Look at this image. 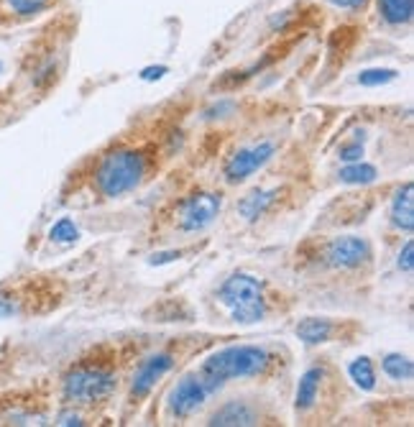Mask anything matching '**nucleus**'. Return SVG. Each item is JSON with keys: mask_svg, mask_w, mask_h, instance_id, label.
I'll list each match as a JSON object with an SVG mask.
<instances>
[{"mask_svg": "<svg viewBox=\"0 0 414 427\" xmlns=\"http://www.w3.org/2000/svg\"><path fill=\"white\" fill-rule=\"evenodd\" d=\"M412 256H414V243L407 241V243H404V251L399 254V261H396L402 271H412V269H414V259H412Z\"/></svg>", "mask_w": 414, "mask_h": 427, "instance_id": "5701e85b", "label": "nucleus"}, {"mask_svg": "<svg viewBox=\"0 0 414 427\" xmlns=\"http://www.w3.org/2000/svg\"><path fill=\"white\" fill-rule=\"evenodd\" d=\"M49 238L51 241H57V243H75L77 238H80V228L75 225V220L62 217V220H57V223L51 225Z\"/></svg>", "mask_w": 414, "mask_h": 427, "instance_id": "aec40b11", "label": "nucleus"}, {"mask_svg": "<svg viewBox=\"0 0 414 427\" xmlns=\"http://www.w3.org/2000/svg\"><path fill=\"white\" fill-rule=\"evenodd\" d=\"M279 198V190H256L251 192L249 198H243L241 205H238V210L246 220H258L263 212L274 205V200Z\"/></svg>", "mask_w": 414, "mask_h": 427, "instance_id": "f8f14e48", "label": "nucleus"}, {"mask_svg": "<svg viewBox=\"0 0 414 427\" xmlns=\"http://www.w3.org/2000/svg\"><path fill=\"white\" fill-rule=\"evenodd\" d=\"M207 387H205L202 377L197 374H187L177 382V387L169 394V412L174 417H190L192 412H197L207 399Z\"/></svg>", "mask_w": 414, "mask_h": 427, "instance_id": "39448f33", "label": "nucleus"}, {"mask_svg": "<svg viewBox=\"0 0 414 427\" xmlns=\"http://www.w3.org/2000/svg\"><path fill=\"white\" fill-rule=\"evenodd\" d=\"M8 6V11L18 18H28V16H36V13L46 11L51 0H3Z\"/></svg>", "mask_w": 414, "mask_h": 427, "instance_id": "6ab92c4d", "label": "nucleus"}, {"mask_svg": "<svg viewBox=\"0 0 414 427\" xmlns=\"http://www.w3.org/2000/svg\"><path fill=\"white\" fill-rule=\"evenodd\" d=\"M179 251H164V254H153L151 259H148V264H153V266H159V264H169L174 261V259H179Z\"/></svg>", "mask_w": 414, "mask_h": 427, "instance_id": "b1692460", "label": "nucleus"}, {"mask_svg": "<svg viewBox=\"0 0 414 427\" xmlns=\"http://www.w3.org/2000/svg\"><path fill=\"white\" fill-rule=\"evenodd\" d=\"M271 356L263 345H230L223 351L212 353L202 364V377L207 391H217L228 379H249L258 377L268 369Z\"/></svg>", "mask_w": 414, "mask_h": 427, "instance_id": "f257e3e1", "label": "nucleus"}, {"mask_svg": "<svg viewBox=\"0 0 414 427\" xmlns=\"http://www.w3.org/2000/svg\"><path fill=\"white\" fill-rule=\"evenodd\" d=\"M338 153H340V159L348 161V164H353V161H361V159H364V144H361V141H356V144H343Z\"/></svg>", "mask_w": 414, "mask_h": 427, "instance_id": "4be33fe9", "label": "nucleus"}, {"mask_svg": "<svg viewBox=\"0 0 414 427\" xmlns=\"http://www.w3.org/2000/svg\"><path fill=\"white\" fill-rule=\"evenodd\" d=\"M164 75H166V67H148V70L141 72V80L151 82V80H161Z\"/></svg>", "mask_w": 414, "mask_h": 427, "instance_id": "a878e982", "label": "nucleus"}, {"mask_svg": "<svg viewBox=\"0 0 414 427\" xmlns=\"http://www.w3.org/2000/svg\"><path fill=\"white\" fill-rule=\"evenodd\" d=\"M143 177V159L141 153L128 151V148H118V151L108 153L100 161L95 172V185L100 190L102 198L115 200L126 195V192L136 190Z\"/></svg>", "mask_w": 414, "mask_h": 427, "instance_id": "f03ea898", "label": "nucleus"}, {"mask_svg": "<svg viewBox=\"0 0 414 427\" xmlns=\"http://www.w3.org/2000/svg\"><path fill=\"white\" fill-rule=\"evenodd\" d=\"M172 366H174L172 353H153V356H148L146 361L138 366V371H136L134 387H131V399H134V402L143 399V396L153 389V384L159 382Z\"/></svg>", "mask_w": 414, "mask_h": 427, "instance_id": "1a4fd4ad", "label": "nucleus"}, {"mask_svg": "<svg viewBox=\"0 0 414 427\" xmlns=\"http://www.w3.org/2000/svg\"><path fill=\"white\" fill-rule=\"evenodd\" d=\"M220 212V198L210 195V192H200L192 195L185 205H182V217H179V228L187 233H197L205 230L212 223Z\"/></svg>", "mask_w": 414, "mask_h": 427, "instance_id": "0eeeda50", "label": "nucleus"}, {"mask_svg": "<svg viewBox=\"0 0 414 427\" xmlns=\"http://www.w3.org/2000/svg\"><path fill=\"white\" fill-rule=\"evenodd\" d=\"M115 377L102 369H77L64 379V399L80 404H92L108 399L115 391Z\"/></svg>", "mask_w": 414, "mask_h": 427, "instance_id": "20e7f679", "label": "nucleus"}, {"mask_svg": "<svg viewBox=\"0 0 414 427\" xmlns=\"http://www.w3.org/2000/svg\"><path fill=\"white\" fill-rule=\"evenodd\" d=\"M396 80V70H364L358 75V82L364 87H378V85H386Z\"/></svg>", "mask_w": 414, "mask_h": 427, "instance_id": "412c9836", "label": "nucleus"}, {"mask_svg": "<svg viewBox=\"0 0 414 427\" xmlns=\"http://www.w3.org/2000/svg\"><path fill=\"white\" fill-rule=\"evenodd\" d=\"M383 374L391 377L394 382H409L414 377V366L407 356H399V353H389L383 358Z\"/></svg>", "mask_w": 414, "mask_h": 427, "instance_id": "a211bd4d", "label": "nucleus"}, {"mask_svg": "<svg viewBox=\"0 0 414 427\" xmlns=\"http://www.w3.org/2000/svg\"><path fill=\"white\" fill-rule=\"evenodd\" d=\"M322 377H325V371L320 369V366L307 369L305 374H302L300 384H297V396H294V407H297V412H307V409L317 402Z\"/></svg>", "mask_w": 414, "mask_h": 427, "instance_id": "9d476101", "label": "nucleus"}, {"mask_svg": "<svg viewBox=\"0 0 414 427\" xmlns=\"http://www.w3.org/2000/svg\"><path fill=\"white\" fill-rule=\"evenodd\" d=\"M220 300L230 307V315L241 325H254L263 318V292L261 281L249 274H233L220 287Z\"/></svg>", "mask_w": 414, "mask_h": 427, "instance_id": "7ed1b4c3", "label": "nucleus"}, {"mask_svg": "<svg viewBox=\"0 0 414 427\" xmlns=\"http://www.w3.org/2000/svg\"><path fill=\"white\" fill-rule=\"evenodd\" d=\"M297 335H300V340H305L307 345L325 343V340L332 335V325H330V320L305 318L300 325H297Z\"/></svg>", "mask_w": 414, "mask_h": 427, "instance_id": "2eb2a0df", "label": "nucleus"}, {"mask_svg": "<svg viewBox=\"0 0 414 427\" xmlns=\"http://www.w3.org/2000/svg\"><path fill=\"white\" fill-rule=\"evenodd\" d=\"M378 13L389 26L409 23L414 13V0H378Z\"/></svg>", "mask_w": 414, "mask_h": 427, "instance_id": "4468645a", "label": "nucleus"}, {"mask_svg": "<svg viewBox=\"0 0 414 427\" xmlns=\"http://www.w3.org/2000/svg\"><path fill=\"white\" fill-rule=\"evenodd\" d=\"M330 3H332V6H338V8H351V11H353V8L364 6L366 0H330Z\"/></svg>", "mask_w": 414, "mask_h": 427, "instance_id": "cd10ccee", "label": "nucleus"}, {"mask_svg": "<svg viewBox=\"0 0 414 427\" xmlns=\"http://www.w3.org/2000/svg\"><path fill=\"white\" fill-rule=\"evenodd\" d=\"M207 425H256V415L243 402H228L210 417Z\"/></svg>", "mask_w": 414, "mask_h": 427, "instance_id": "ddd939ff", "label": "nucleus"}, {"mask_svg": "<svg viewBox=\"0 0 414 427\" xmlns=\"http://www.w3.org/2000/svg\"><path fill=\"white\" fill-rule=\"evenodd\" d=\"M371 259V249L366 238L343 236L327 246V264L335 269H356Z\"/></svg>", "mask_w": 414, "mask_h": 427, "instance_id": "6e6552de", "label": "nucleus"}, {"mask_svg": "<svg viewBox=\"0 0 414 427\" xmlns=\"http://www.w3.org/2000/svg\"><path fill=\"white\" fill-rule=\"evenodd\" d=\"M16 315V305H13L11 297H6V294H0V320L6 318H13Z\"/></svg>", "mask_w": 414, "mask_h": 427, "instance_id": "393cba45", "label": "nucleus"}, {"mask_svg": "<svg viewBox=\"0 0 414 427\" xmlns=\"http://www.w3.org/2000/svg\"><path fill=\"white\" fill-rule=\"evenodd\" d=\"M274 151H276L274 141H261V144H256V146L238 148L236 156L225 166L228 182H243V179H249L251 174L258 172V169L274 156Z\"/></svg>", "mask_w": 414, "mask_h": 427, "instance_id": "423d86ee", "label": "nucleus"}, {"mask_svg": "<svg viewBox=\"0 0 414 427\" xmlns=\"http://www.w3.org/2000/svg\"><path fill=\"white\" fill-rule=\"evenodd\" d=\"M0 72H3V62H0Z\"/></svg>", "mask_w": 414, "mask_h": 427, "instance_id": "c85d7f7f", "label": "nucleus"}, {"mask_svg": "<svg viewBox=\"0 0 414 427\" xmlns=\"http://www.w3.org/2000/svg\"><path fill=\"white\" fill-rule=\"evenodd\" d=\"M59 425H82V417L77 415V412H72V409H67V412H62V415L57 417Z\"/></svg>", "mask_w": 414, "mask_h": 427, "instance_id": "bb28decb", "label": "nucleus"}, {"mask_svg": "<svg viewBox=\"0 0 414 427\" xmlns=\"http://www.w3.org/2000/svg\"><path fill=\"white\" fill-rule=\"evenodd\" d=\"M348 374H351V379L364 391H374V389H376V371H374L371 358L361 356V358H356V361H351V366H348Z\"/></svg>", "mask_w": 414, "mask_h": 427, "instance_id": "dca6fc26", "label": "nucleus"}, {"mask_svg": "<svg viewBox=\"0 0 414 427\" xmlns=\"http://www.w3.org/2000/svg\"><path fill=\"white\" fill-rule=\"evenodd\" d=\"M412 182H407V185L402 187V190L396 192L394 202H391V223L396 225V228L407 230V233H412L414 228V198H412Z\"/></svg>", "mask_w": 414, "mask_h": 427, "instance_id": "9b49d317", "label": "nucleus"}, {"mask_svg": "<svg viewBox=\"0 0 414 427\" xmlns=\"http://www.w3.org/2000/svg\"><path fill=\"white\" fill-rule=\"evenodd\" d=\"M376 166L371 164H361V161H353L348 164L345 169H340V182L345 185H371V182H376Z\"/></svg>", "mask_w": 414, "mask_h": 427, "instance_id": "f3484780", "label": "nucleus"}]
</instances>
